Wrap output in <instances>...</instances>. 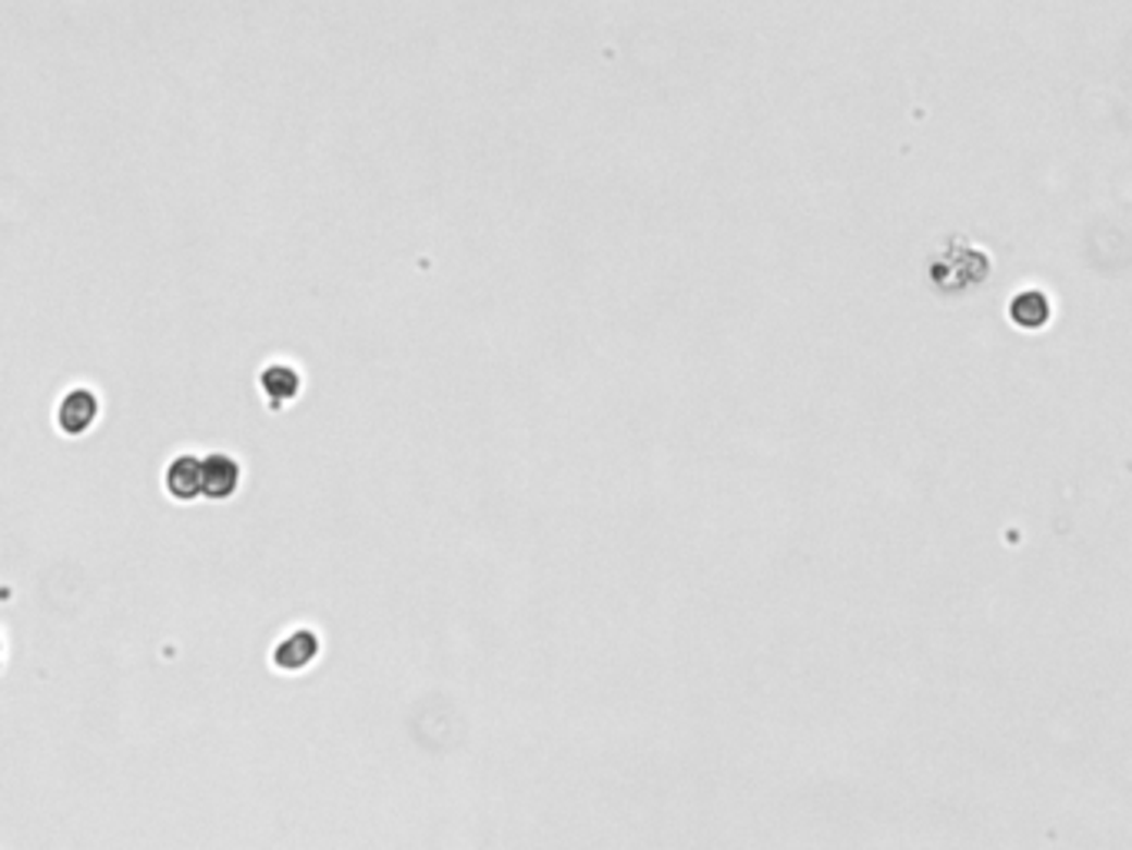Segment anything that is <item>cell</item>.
Here are the masks:
<instances>
[{"instance_id":"1","label":"cell","mask_w":1132,"mask_h":850,"mask_svg":"<svg viewBox=\"0 0 1132 850\" xmlns=\"http://www.w3.org/2000/svg\"><path fill=\"white\" fill-rule=\"evenodd\" d=\"M210 485H213V455L186 452L167 469V489L180 502H193L199 495L210 498Z\"/></svg>"},{"instance_id":"3","label":"cell","mask_w":1132,"mask_h":850,"mask_svg":"<svg viewBox=\"0 0 1132 850\" xmlns=\"http://www.w3.org/2000/svg\"><path fill=\"white\" fill-rule=\"evenodd\" d=\"M316 655H319V638L312 631H293L276 644L273 662L283 672H303Z\"/></svg>"},{"instance_id":"2","label":"cell","mask_w":1132,"mask_h":850,"mask_svg":"<svg viewBox=\"0 0 1132 850\" xmlns=\"http://www.w3.org/2000/svg\"><path fill=\"white\" fill-rule=\"evenodd\" d=\"M100 412V403L90 389H74L66 392V396L60 399V409H57V426L63 432H87L90 422L97 419Z\"/></svg>"},{"instance_id":"4","label":"cell","mask_w":1132,"mask_h":850,"mask_svg":"<svg viewBox=\"0 0 1132 850\" xmlns=\"http://www.w3.org/2000/svg\"><path fill=\"white\" fill-rule=\"evenodd\" d=\"M1010 316H1013V322H1017V325H1023V330H1039V325H1046V322H1049L1053 306H1049L1046 293H1039V290H1023V293H1017V296H1013V303H1010Z\"/></svg>"},{"instance_id":"5","label":"cell","mask_w":1132,"mask_h":850,"mask_svg":"<svg viewBox=\"0 0 1132 850\" xmlns=\"http://www.w3.org/2000/svg\"><path fill=\"white\" fill-rule=\"evenodd\" d=\"M262 389L273 403H286L299 392V375L290 366H270V369H262Z\"/></svg>"}]
</instances>
